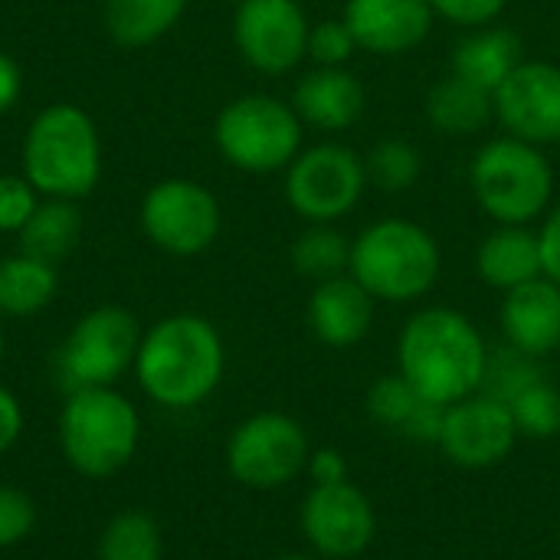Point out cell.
Returning a JSON list of instances; mask_svg holds the SVG:
<instances>
[{"mask_svg":"<svg viewBox=\"0 0 560 560\" xmlns=\"http://www.w3.org/2000/svg\"><path fill=\"white\" fill-rule=\"evenodd\" d=\"M36 528V505L33 499L10 486L0 482V551L16 548L20 541H26Z\"/></svg>","mask_w":560,"mask_h":560,"instance_id":"d6a6232c","label":"cell"},{"mask_svg":"<svg viewBox=\"0 0 560 560\" xmlns=\"http://www.w3.org/2000/svg\"><path fill=\"white\" fill-rule=\"evenodd\" d=\"M269 560H322V558H312V555H279V558H269Z\"/></svg>","mask_w":560,"mask_h":560,"instance_id":"ab89813d","label":"cell"},{"mask_svg":"<svg viewBox=\"0 0 560 560\" xmlns=\"http://www.w3.org/2000/svg\"><path fill=\"white\" fill-rule=\"evenodd\" d=\"M305 472L312 476V482H315V486H331V482H345V479H351V476H348V459H345V453H341V450H335V446L312 450V456H308V469H305Z\"/></svg>","mask_w":560,"mask_h":560,"instance_id":"8d00e7d4","label":"cell"},{"mask_svg":"<svg viewBox=\"0 0 560 560\" xmlns=\"http://www.w3.org/2000/svg\"><path fill=\"white\" fill-rule=\"evenodd\" d=\"M138 318L121 305L89 308L66 335L56 354L59 384L69 390L82 387H115L128 371H135L141 345Z\"/></svg>","mask_w":560,"mask_h":560,"instance_id":"ba28073f","label":"cell"},{"mask_svg":"<svg viewBox=\"0 0 560 560\" xmlns=\"http://www.w3.org/2000/svg\"><path fill=\"white\" fill-rule=\"evenodd\" d=\"M476 272L486 285H492L499 292L518 289L538 276H545L538 230L499 223L476 249Z\"/></svg>","mask_w":560,"mask_h":560,"instance_id":"ffe728a7","label":"cell"},{"mask_svg":"<svg viewBox=\"0 0 560 560\" xmlns=\"http://www.w3.org/2000/svg\"><path fill=\"white\" fill-rule=\"evenodd\" d=\"M512 420L518 427V436L528 440H555L560 433V390L551 381H535L525 387L512 404Z\"/></svg>","mask_w":560,"mask_h":560,"instance_id":"4dcf8cb0","label":"cell"},{"mask_svg":"<svg viewBox=\"0 0 560 560\" xmlns=\"http://www.w3.org/2000/svg\"><path fill=\"white\" fill-rule=\"evenodd\" d=\"M187 7L190 0H105L102 20L118 46L144 49L164 39L180 23Z\"/></svg>","mask_w":560,"mask_h":560,"instance_id":"cb8c5ba5","label":"cell"},{"mask_svg":"<svg viewBox=\"0 0 560 560\" xmlns=\"http://www.w3.org/2000/svg\"><path fill=\"white\" fill-rule=\"evenodd\" d=\"M223 371V338L217 325L197 312L164 315L141 335L135 377L144 397L164 410L200 407L217 394Z\"/></svg>","mask_w":560,"mask_h":560,"instance_id":"6da1fadb","label":"cell"},{"mask_svg":"<svg viewBox=\"0 0 560 560\" xmlns=\"http://www.w3.org/2000/svg\"><path fill=\"white\" fill-rule=\"evenodd\" d=\"M469 190L489 220L532 226L555 207V167L545 148L502 135L472 154Z\"/></svg>","mask_w":560,"mask_h":560,"instance_id":"8992f818","label":"cell"},{"mask_svg":"<svg viewBox=\"0 0 560 560\" xmlns=\"http://www.w3.org/2000/svg\"><path fill=\"white\" fill-rule=\"evenodd\" d=\"M427 118L446 138H472L495 121V92L446 72L427 92Z\"/></svg>","mask_w":560,"mask_h":560,"instance_id":"603a6c76","label":"cell"},{"mask_svg":"<svg viewBox=\"0 0 560 560\" xmlns=\"http://www.w3.org/2000/svg\"><path fill=\"white\" fill-rule=\"evenodd\" d=\"M141 233L151 246L167 256L190 259L207 253L220 230L223 210L213 190H207L194 177H164L148 187L138 207Z\"/></svg>","mask_w":560,"mask_h":560,"instance_id":"8fae6325","label":"cell"},{"mask_svg":"<svg viewBox=\"0 0 560 560\" xmlns=\"http://www.w3.org/2000/svg\"><path fill=\"white\" fill-rule=\"evenodd\" d=\"M495 121L505 135L548 148L560 141V66L525 59L495 89Z\"/></svg>","mask_w":560,"mask_h":560,"instance_id":"9a60e30c","label":"cell"},{"mask_svg":"<svg viewBox=\"0 0 560 560\" xmlns=\"http://www.w3.org/2000/svg\"><path fill=\"white\" fill-rule=\"evenodd\" d=\"M161 528L141 509H125L112 515L95 545V560H161Z\"/></svg>","mask_w":560,"mask_h":560,"instance_id":"83f0119b","label":"cell"},{"mask_svg":"<svg viewBox=\"0 0 560 560\" xmlns=\"http://www.w3.org/2000/svg\"><path fill=\"white\" fill-rule=\"evenodd\" d=\"M312 20L299 0H243L233 10V43L246 66L285 75L308 59Z\"/></svg>","mask_w":560,"mask_h":560,"instance_id":"7c38bea8","label":"cell"},{"mask_svg":"<svg viewBox=\"0 0 560 560\" xmlns=\"http://www.w3.org/2000/svg\"><path fill=\"white\" fill-rule=\"evenodd\" d=\"M368 184H374L384 194H407L423 177V151L407 138H381L368 158Z\"/></svg>","mask_w":560,"mask_h":560,"instance_id":"f1b7e54d","label":"cell"},{"mask_svg":"<svg viewBox=\"0 0 560 560\" xmlns=\"http://www.w3.org/2000/svg\"><path fill=\"white\" fill-rule=\"evenodd\" d=\"M20 161V174L43 197H89L102 180V135L95 118L72 102L39 108L23 135Z\"/></svg>","mask_w":560,"mask_h":560,"instance_id":"3957f363","label":"cell"},{"mask_svg":"<svg viewBox=\"0 0 560 560\" xmlns=\"http://www.w3.org/2000/svg\"><path fill=\"white\" fill-rule=\"evenodd\" d=\"M43 194L23 174H0V233H20Z\"/></svg>","mask_w":560,"mask_h":560,"instance_id":"836d02e7","label":"cell"},{"mask_svg":"<svg viewBox=\"0 0 560 560\" xmlns=\"http://www.w3.org/2000/svg\"><path fill=\"white\" fill-rule=\"evenodd\" d=\"M141 443V417L115 387L69 390L59 410V450L69 469L85 479L121 472Z\"/></svg>","mask_w":560,"mask_h":560,"instance_id":"5b68a950","label":"cell"},{"mask_svg":"<svg viewBox=\"0 0 560 560\" xmlns=\"http://www.w3.org/2000/svg\"><path fill=\"white\" fill-rule=\"evenodd\" d=\"M364 190V158L341 141L302 148L285 167V203L305 223H338L361 203Z\"/></svg>","mask_w":560,"mask_h":560,"instance_id":"30bf717a","label":"cell"},{"mask_svg":"<svg viewBox=\"0 0 560 560\" xmlns=\"http://www.w3.org/2000/svg\"><path fill=\"white\" fill-rule=\"evenodd\" d=\"M213 144L220 158L243 174H276L305 148V125L292 102L249 92L220 108L213 121Z\"/></svg>","mask_w":560,"mask_h":560,"instance_id":"52a82bcc","label":"cell"},{"mask_svg":"<svg viewBox=\"0 0 560 560\" xmlns=\"http://www.w3.org/2000/svg\"><path fill=\"white\" fill-rule=\"evenodd\" d=\"M3 345H7V341H3V328H0V358H3Z\"/></svg>","mask_w":560,"mask_h":560,"instance_id":"60d3db41","label":"cell"},{"mask_svg":"<svg viewBox=\"0 0 560 560\" xmlns=\"http://www.w3.org/2000/svg\"><path fill=\"white\" fill-rule=\"evenodd\" d=\"M499 325L505 345L548 358L560 348V285L548 276H538L518 289H509L499 308Z\"/></svg>","mask_w":560,"mask_h":560,"instance_id":"d6986e66","label":"cell"},{"mask_svg":"<svg viewBox=\"0 0 560 560\" xmlns=\"http://www.w3.org/2000/svg\"><path fill=\"white\" fill-rule=\"evenodd\" d=\"M541 368H538V358L505 345L499 351H489V361H486V377H482V394L502 400V404H512L525 387H532L535 381H541Z\"/></svg>","mask_w":560,"mask_h":560,"instance_id":"f546056e","label":"cell"},{"mask_svg":"<svg viewBox=\"0 0 560 560\" xmlns=\"http://www.w3.org/2000/svg\"><path fill=\"white\" fill-rule=\"evenodd\" d=\"M308 433L279 410H262L233 427L226 440L230 476L253 492H276L308 469Z\"/></svg>","mask_w":560,"mask_h":560,"instance_id":"9c48e42d","label":"cell"},{"mask_svg":"<svg viewBox=\"0 0 560 560\" xmlns=\"http://www.w3.org/2000/svg\"><path fill=\"white\" fill-rule=\"evenodd\" d=\"M230 3H243V0H230Z\"/></svg>","mask_w":560,"mask_h":560,"instance_id":"b9f144b4","label":"cell"},{"mask_svg":"<svg viewBox=\"0 0 560 560\" xmlns=\"http://www.w3.org/2000/svg\"><path fill=\"white\" fill-rule=\"evenodd\" d=\"M20 253L36 256L43 262L59 266L82 240V210L79 200L62 197H43L26 226L16 233Z\"/></svg>","mask_w":560,"mask_h":560,"instance_id":"d4e9b609","label":"cell"},{"mask_svg":"<svg viewBox=\"0 0 560 560\" xmlns=\"http://www.w3.org/2000/svg\"><path fill=\"white\" fill-rule=\"evenodd\" d=\"M518 440L509 404L479 390L443 410L436 446L459 469H492L512 456Z\"/></svg>","mask_w":560,"mask_h":560,"instance_id":"5bb4252c","label":"cell"},{"mask_svg":"<svg viewBox=\"0 0 560 560\" xmlns=\"http://www.w3.org/2000/svg\"><path fill=\"white\" fill-rule=\"evenodd\" d=\"M299 528L322 560H354L377 538V512L351 479L312 486L299 512Z\"/></svg>","mask_w":560,"mask_h":560,"instance_id":"4fadbf2b","label":"cell"},{"mask_svg":"<svg viewBox=\"0 0 560 560\" xmlns=\"http://www.w3.org/2000/svg\"><path fill=\"white\" fill-rule=\"evenodd\" d=\"M56 289L59 276L52 262H43L26 253L0 259V315L33 318L56 299Z\"/></svg>","mask_w":560,"mask_h":560,"instance_id":"484cf974","label":"cell"},{"mask_svg":"<svg viewBox=\"0 0 560 560\" xmlns=\"http://www.w3.org/2000/svg\"><path fill=\"white\" fill-rule=\"evenodd\" d=\"M23 427H26V417H23V407H20L16 394L0 384V456L10 453L20 443Z\"/></svg>","mask_w":560,"mask_h":560,"instance_id":"74e56055","label":"cell"},{"mask_svg":"<svg viewBox=\"0 0 560 560\" xmlns=\"http://www.w3.org/2000/svg\"><path fill=\"white\" fill-rule=\"evenodd\" d=\"M358 52V43L341 16L312 23L308 30V59L315 66H348Z\"/></svg>","mask_w":560,"mask_h":560,"instance_id":"1f68e13d","label":"cell"},{"mask_svg":"<svg viewBox=\"0 0 560 560\" xmlns=\"http://www.w3.org/2000/svg\"><path fill=\"white\" fill-rule=\"evenodd\" d=\"M341 20L358 49L374 56H407L427 43L436 13L430 0H345Z\"/></svg>","mask_w":560,"mask_h":560,"instance_id":"2e32d148","label":"cell"},{"mask_svg":"<svg viewBox=\"0 0 560 560\" xmlns=\"http://www.w3.org/2000/svg\"><path fill=\"white\" fill-rule=\"evenodd\" d=\"M289 262L299 276L325 282L351 269V240L335 223H308L289 246Z\"/></svg>","mask_w":560,"mask_h":560,"instance_id":"4316f807","label":"cell"},{"mask_svg":"<svg viewBox=\"0 0 560 560\" xmlns=\"http://www.w3.org/2000/svg\"><path fill=\"white\" fill-rule=\"evenodd\" d=\"M443 269L436 236L413 220L387 217L364 226L351 240V276L390 305L417 302L433 292Z\"/></svg>","mask_w":560,"mask_h":560,"instance_id":"277c9868","label":"cell"},{"mask_svg":"<svg viewBox=\"0 0 560 560\" xmlns=\"http://www.w3.org/2000/svg\"><path fill=\"white\" fill-rule=\"evenodd\" d=\"M525 62L522 36L509 26H479L469 30L450 52V72L495 92L518 66Z\"/></svg>","mask_w":560,"mask_h":560,"instance_id":"7402d4cb","label":"cell"},{"mask_svg":"<svg viewBox=\"0 0 560 560\" xmlns=\"http://www.w3.org/2000/svg\"><path fill=\"white\" fill-rule=\"evenodd\" d=\"M377 299L351 276L315 282L308 295V328L325 348H354L374 328Z\"/></svg>","mask_w":560,"mask_h":560,"instance_id":"ac0fdd59","label":"cell"},{"mask_svg":"<svg viewBox=\"0 0 560 560\" xmlns=\"http://www.w3.org/2000/svg\"><path fill=\"white\" fill-rule=\"evenodd\" d=\"M20 92H23V72H20V62L0 49V118L20 102Z\"/></svg>","mask_w":560,"mask_h":560,"instance_id":"f35d334b","label":"cell"},{"mask_svg":"<svg viewBox=\"0 0 560 560\" xmlns=\"http://www.w3.org/2000/svg\"><path fill=\"white\" fill-rule=\"evenodd\" d=\"M538 243H541V269H545V276L560 285V203H555L541 217Z\"/></svg>","mask_w":560,"mask_h":560,"instance_id":"d590c367","label":"cell"},{"mask_svg":"<svg viewBox=\"0 0 560 560\" xmlns=\"http://www.w3.org/2000/svg\"><path fill=\"white\" fill-rule=\"evenodd\" d=\"M443 410L446 407L430 404L400 371L374 381L368 390L371 420L407 436V440H417V443H436L440 440Z\"/></svg>","mask_w":560,"mask_h":560,"instance_id":"44dd1931","label":"cell"},{"mask_svg":"<svg viewBox=\"0 0 560 560\" xmlns=\"http://www.w3.org/2000/svg\"><path fill=\"white\" fill-rule=\"evenodd\" d=\"M292 108L302 125L338 135L361 121L368 92L348 66H315L295 82Z\"/></svg>","mask_w":560,"mask_h":560,"instance_id":"e0dca14e","label":"cell"},{"mask_svg":"<svg viewBox=\"0 0 560 560\" xmlns=\"http://www.w3.org/2000/svg\"><path fill=\"white\" fill-rule=\"evenodd\" d=\"M433 13L456 23V26H466V30H479V26H492L509 0H430Z\"/></svg>","mask_w":560,"mask_h":560,"instance_id":"e575fe53","label":"cell"},{"mask_svg":"<svg viewBox=\"0 0 560 560\" xmlns=\"http://www.w3.org/2000/svg\"><path fill=\"white\" fill-rule=\"evenodd\" d=\"M486 361L482 331L450 305L420 308L397 338V371L436 407L479 394Z\"/></svg>","mask_w":560,"mask_h":560,"instance_id":"7a4b0ae2","label":"cell"}]
</instances>
